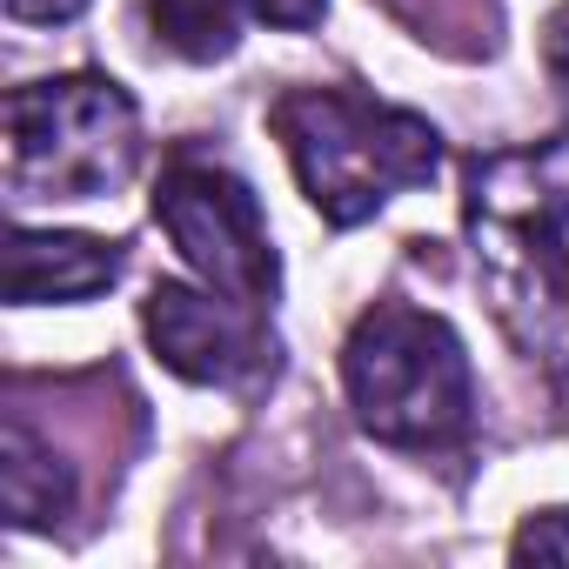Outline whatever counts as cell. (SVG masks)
Segmentation results:
<instances>
[{
  "mask_svg": "<svg viewBox=\"0 0 569 569\" xmlns=\"http://www.w3.org/2000/svg\"><path fill=\"white\" fill-rule=\"evenodd\" d=\"M462 228L496 322L569 402V134L476 154Z\"/></svg>",
  "mask_w": 569,
  "mask_h": 569,
  "instance_id": "obj_1",
  "label": "cell"
},
{
  "mask_svg": "<svg viewBox=\"0 0 569 569\" xmlns=\"http://www.w3.org/2000/svg\"><path fill=\"white\" fill-rule=\"evenodd\" d=\"M268 128L329 228H362L396 194L442 174V134L416 108L356 88H289L268 108Z\"/></svg>",
  "mask_w": 569,
  "mask_h": 569,
  "instance_id": "obj_2",
  "label": "cell"
},
{
  "mask_svg": "<svg viewBox=\"0 0 569 569\" xmlns=\"http://www.w3.org/2000/svg\"><path fill=\"white\" fill-rule=\"evenodd\" d=\"M342 389L382 449L442 456L462 449L476 429V376L462 336L416 302H376L356 316L342 342Z\"/></svg>",
  "mask_w": 569,
  "mask_h": 569,
  "instance_id": "obj_3",
  "label": "cell"
},
{
  "mask_svg": "<svg viewBox=\"0 0 569 569\" xmlns=\"http://www.w3.org/2000/svg\"><path fill=\"white\" fill-rule=\"evenodd\" d=\"M8 188L21 201H101L141 168V108L108 74H48L8 94Z\"/></svg>",
  "mask_w": 569,
  "mask_h": 569,
  "instance_id": "obj_4",
  "label": "cell"
},
{
  "mask_svg": "<svg viewBox=\"0 0 569 569\" xmlns=\"http://www.w3.org/2000/svg\"><path fill=\"white\" fill-rule=\"evenodd\" d=\"M154 221L174 254L201 274V289L268 316L281 296V254L268 241L254 188L221 161H168L154 181Z\"/></svg>",
  "mask_w": 569,
  "mask_h": 569,
  "instance_id": "obj_5",
  "label": "cell"
},
{
  "mask_svg": "<svg viewBox=\"0 0 569 569\" xmlns=\"http://www.w3.org/2000/svg\"><path fill=\"white\" fill-rule=\"evenodd\" d=\"M141 329H148L154 362L194 389H241L268 362L254 309H241L214 289H188V281H154L141 302Z\"/></svg>",
  "mask_w": 569,
  "mask_h": 569,
  "instance_id": "obj_6",
  "label": "cell"
},
{
  "mask_svg": "<svg viewBox=\"0 0 569 569\" xmlns=\"http://www.w3.org/2000/svg\"><path fill=\"white\" fill-rule=\"evenodd\" d=\"M121 248L101 234H68V228H8L0 248V296L14 309H48V302H88L114 289Z\"/></svg>",
  "mask_w": 569,
  "mask_h": 569,
  "instance_id": "obj_7",
  "label": "cell"
},
{
  "mask_svg": "<svg viewBox=\"0 0 569 569\" xmlns=\"http://www.w3.org/2000/svg\"><path fill=\"white\" fill-rule=\"evenodd\" d=\"M0 509L8 529H61L74 516V469L21 422H0Z\"/></svg>",
  "mask_w": 569,
  "mask_h": 569,
  "instance_id": "obj_8",
  "label": "cell"
},
{
  "mask_svg": "<svg viewBox=\"0 0 569 569\" xmlns=\"http://www.w3.org/2000/svg\"><path fill=\"white\" fill-rule=\"evenodd\" d=\"M148 28L181 61H221L241 41V0H148Z\"/></svg>",
  "mask_w": 569,
  "mask_h": 569,
  "instance_id": "obj_9",
  "label": "cell"
},
{
  "mask_svg": "<svg viewBox=\"0 0 569 569\" xmlns=\"http://www.w3.org/2000/svg\"><path fill=\"white\" fill-rule=\"evenodd\" d=\"M516 562H569V509H536L516 536H509Z\"/></svg>",
  "mask_w": 569,
  "mask_h": 569,
  "instance_id": "obj_10",
  "label": "cell"
},
{
  "mask_svg": "<svg viewBox=\"0 0 569 569\" xmlns=\"http://www.w3.org/2000/svg\"><path fill=\"white\" fill-rule=\"evenodd\" d=\"M241 14L268 28H316L329 14V0H241Z\"/></svg>",
  "mask_w": 569,
  "mask_h": 569,
  "instance_id": "obj_11",
  "label": "cell"
},
{
  "mask_svg": "<svg viewBox=\"0 0 569 569\" xmlns=\"http://www.w3.org/2000/svg\"><path fill=\"white\" fill-rule=\"evenodd\" d=\"M542 68H549V81L569 94V0H556L549 21H542Z\"/></svg>",
  "mask_w": 569,
  "mask_h": 569,
  "instance_id": "obj_12",
  "label": "cell"
},
{
  "mask_svg": "<svg viewBox=\"0 0 569 569\" xmlns=\"http://www.w3.org/2000/svg\"><path fill=\"white\" fill-rule=\"evenodd\" d=\"M81 8H88V0H8V14L28 21V28H61V21H74Z\"/></svg>",
  "mask_w": 569,
  "mask_h": 569,
  "instance_id": "obj_13",
  "label": "cell"
}]
</instances>
